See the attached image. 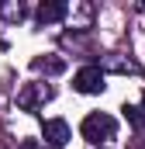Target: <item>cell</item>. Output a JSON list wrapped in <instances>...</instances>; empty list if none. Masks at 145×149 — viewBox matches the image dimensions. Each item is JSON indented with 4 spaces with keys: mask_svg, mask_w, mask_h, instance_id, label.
I'll list each match as a JSON object with an SVG mask.
<instances>
[{
    "mask_svg": "<svg viewBox=\"0 0 145 149\" xmlns=\"http://www.w3.org/2000/svg\"><path fill=\"white\" fill-rule=\"evenodd\" d=\"M45 101H52V87L48 83H24L17 90V108H24V111H35Z\"/></svg>",
    "mask_w": 145,
    "mask_h": 149,
    "instance_id": "cell-2",
    "label": "cell"
},
{
    "mask_svg": "<svg viewBox=\"0 0 145 149\" xmlns=\"http://www.w3.org/2000/svg\"><path fill=\"white\" fill-rule=\"evenodd\" d=\"M142 118H145V97H142Z\"/></svg>",
    "mask_w": 145,
    "mask_h": 149,
    "instance_id": "cell-11",
    "label": "cell"
},
{
    "mask_svg": "<svg viewBox=\"0 0 145 149\" xmlns=\"http://www.w3.org/2000/svg\"><path fill=\"white\" fill-rule=\"evenodd\" d=\"M104 66H107V70H114V73H135V70H138V66H135L131 59L124 63V59H117V56H110V59L104 63ZM104 66H100V70H104Z\"/></svg>",
    "mask_w": 145,
    "mask_h": 149,
    "instance_id": "cell-7",
    "label": "cell"
},
{
    "mask_svg": "<svg viewBox=\"0 0 145 149\" xmlns=\"http://www.w3.org/2000/svg\"><path fill=\"white\" fill-rule=\"evenodd\" d=\"M124 118L135 125V128H145V118H142V108H135V104H124Z\"/></svg>",
    "mask_w": 145,
    "mask_h": 149,
    "instance_id": "cell-9",
    "label": "cell"
},
{
    "mask_svg": "<svg viewBox=\"0 0 145 149\" xmlns=\"http://www.w3.org/2000/svg\"><path fill=\"white\" fill-rule=\"evenodd\" d=\"M0 17H7V21H21V17H24V3H0Z\"/></svg>",
    "mask_w": 145,
    "mask_h": 149,
    "instance_id": "cell-8",
    "label": "cell"
},
{
    "mask_svg": "<svg viewBox=\"0 0 145 149\" xmlns=\"http://www.w3.org/2000/svg\"><path fill=\"white\" fill-rule=\"evenodd\" d=\"M142 149H145V142H142Z\"/></svg>",
    "mask_w": 145,
    "mask_h": 149,
    "instance_id": "cell-12",
    "label": "cell"
},
{
    "mask_svg": "<svg viewBox=\"0 0 145 149\" xmlns=\"http://www.w3.org/2000/svg\"><path fill=\"white\" fill-rule=\"evenodd\" d=\"M31 66H35L38 73H48V76H55V73H62V70H66V63H62V59H48V56H45V59H35Z\"/></svg>",
    "mask_w": 145,
    "mask_h": 149,
    "instance_id": "cell-6",
    "label": "cell"
},
{
    "mask_svg": "<svg viewBox=\"0 0 145 149\" xmlns=\"http://www.w3.org/2000/svg\"><path fill=\"white\" fill-rule=\"evenodd\" d=\"M72 87L79 94H100L104 90V70L100 66H83L79 73L72 76Z\"/></svg>",
    "mask_w": 145,
    "mask_h": 149,
    "instance_id": "cell-3",
    "label": "cell"
},
{
    "mask_svg": "<svg viewBox=\"0 0 145 149\" xmlns=\"http://www.w3.org/2000/svg\"><path fill=\"white\" fill-rule=\"evenodd\" d=\"M21 149H38V146H35V142H24V146H21Z\"/></svg>",
    "mask_w": 145,
    "mask_h": 149,
    "instance_id": "cell-10",
    "label": "cell"
},
{
    "mask_svg": "<svg viewBox=\"0 0 145 149\" xmlns=\"http://www.w3.org/2000/svg\"><path fill=\"white\" fill-rule=\"evenodd\" d=\"M45 142L52 149L66 146V142H69V125H66L62 118H48V121H45Z\"/></svg>",
    "mask_w": 145,
    "mask_h": 149,
    "instance_id": "cell-4",
    "label": "cell"
},
{
    "mask_svg": "<svg viewBox=\"0 0 145 149\" xmlns=\"http://www.w3.org/2000/svg\"><path fill=\"white\" fill-rule=\"evenodd\" d=\"M69 14V3H62V0H45L41 7H38V21L41 24H55V21H62Z\"/></svg>",
    "mask_w": 145,
    "mask_h": 149,
    "instance_id": "cell-5",
    "label": "cell"
},
{
    "mask_svg": "<svg viewBox=\"0 0 145 149\" xmlns=\"http://www.w3.org/2000/svg\"><path fill=\"white\" fill-rule=\"evenodd\" d=\"M114 132H117V121H114L110 114H104V111H90L83 118V125H79V135H83L90 146L114 139Z\"/></svg>",
    "mask_w": 145,
    "mask_h": 149,
    "instance_id": "cell-1",
    "label": "cell"
}]
</instances>
